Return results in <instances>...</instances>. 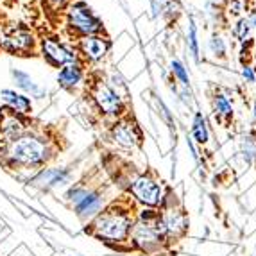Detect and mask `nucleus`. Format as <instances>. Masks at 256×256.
<instances>
[{
	"label": "nucleus",
	"instance_id": "24",
	"mask_svg": "<svg viewBox=\"0 0 256 256\" xmlns=\"http://www.w3.org/2000/svg\"><path fill=\"white\" fill-rule=\"evenodd\" d=\"M240 74H242L244 81L246 82H254L256 81V68H252L251 64H242Z\"/></svg>",
	"mask_w": 256,
	"mask_h": 256
},
{
	"label": "nucleus",
	"instance_id": "2",
	"mask_svg": "<svg viewBox=\"0 0 256 256\" xmlns=\"http://www.w3.org/2000/svg\"><path fill=\"white\" fill-rule=\"evenodd\" d=\"M54 142L40 131H29L11 142L0 144V163L11 170H40L54 158Z\"/></svg>",
	"mask_w": 256,
	"mask_h": 256
},
{
	"label": "nucleus",
	"instance_id": "25",
	"mask_svg": "<svg viewBox=\"0 0 256 256\" xmlns=\"http://www.w3.org/2000/svg\"><path fill=\"white\" fill-rule=\"evenodd\" d=\"M45 2L54 9H64L70 2H72V0H45Z\"/></svg>",
	"mask_w": 256,
	"mask_h": 256
},
{
	"label": "nucleus",
	"instance_id": "6",
	"mask_svg": "<svg viewBox=\"0 0 256 256\" xmlns=\"http://www.w3.org/2000/svg\"><path fill=\"white\" fill-rule=\"evenodd\" d=\"M38 47L34 32L26 26H11L0 30V50L14 56H30Z\"/></svg>",
	"mask_w": 256,
	"mask_h": 256
},
{
	"label": "nucleus",
	"instance_id": "17",
	"mask_svg": "<svg viewBox=\"0 0 256 256\" xmlns=\"http://www.w3.org/2000/svg\"><path fill=\"white\" fill-rule=\"evenodd\" d=\"M192 140H196L199 146H204L210 140V131L208 124H206V118L201 111H196L192 120Z\"/></svg>",
	"mask_w": 256,
	"mask_h": 256
},
{
	"label": "nucleus",
	"instance_id": "1",
	"mask_svg": "<svg viewBox=\"0 0 256 256\" xmlns=\"http://www.w3.org/2000/svg\"><path fill=\"white\" fill-rule=\"evenodd\" d=\"M136 201L129 196L116 197L104 206L84 228L86 235L94 236L111 248L118 249L131 236V231L138 220Z\"/></svg>",
	"mask_w": 256,
	"mask_h": 256
},
{
	"label": "nucleus",
	"instance_id": "21",
	"mask_svg": "<svg viewBox=\"0 0 256 256\" xmlns=\"http://www.w3.org/2000/svg\"><path fill=\"white\" fill-rule=\"evenodd\" d=\"M170 72L174 76V79L180 82L184 88H190V76H188V70L180 60H172L170 61Z\"/></svg>",
	"mask_w": 256,
	"mask_h": 256
},
{
	"label": "nucleus",
	"instance_id": "22",
	"mask_svg": "<svg viewBox=\"0 0 256 256\" xmlns=\"http://www.w3.org/2000/svg\"><path fill=\"white\" fill-rule=\"evenodd\" d=\"M208 48H210V52L217 58V60H226L228 45H226V42H224V38H222L220 34H214L212 38L208 40Z\"/></svg>",
	"mask_w": 256,
	"mask_h": 256
},
{
	"label": "nucleus",
	"instance_id": "15",
	"mask_svg": "<svg viewBox=\"0 0 256 256\" xmlns=\"http://www.w3.org/2000/svg\"><path fill=\"white\" fill-rule=\"evenodd\" d=\"M11 77H13V82L22 94H26L30 98H43L47 97V90L40 86L38 82L30 77V74L24 72L20 68H11Z\"/></svg>",
	"mask_w": 256,
	"mask_h": 256
},
{
	"label": "nucleus",
	"instance_id": "19",
	"mask_svg": "<svg viewBox=\"0 0 256 256\" xmlns=\"http://www.w3.org/2000/svg\"><path fill=\"white\" fill-rule=\"evenodd\" d=\"M186 43H188V50H190V56L194 58V61H199V54H201V48H199V29H197V24L194 18H190V22H188Z\"/></svg>",
	"mask_w": 256,
	"mask_h": 256
},
{
	"label": "nucleus",
	"instance_id": "4",
	"mask_svg": "<svg viewBox=\"0 0 256 256\" xmlns=\"http://www.w3.org/2000/svg\"><path fill=\"white\" fill-rule=\"evenodd\" d=\"M64 26L76 40L92 34H102V20L84 0H74L64 8Z\"/></svg>",
	"mask_w": 256,
	"mask_h": 256
},
{
	"label": "nucleus",
	"instance_id": "8",
	"mask_svg": "<svg viewBox=\"0 0 256 256\" xmlns=\"http://www.w3.org/2000/svg\"><path fill=\"white\" fill-rule=\"evenodd\" d=\"M108 134H110V140L113 144H116L118 147H122V149L132 150L142 147V144H144V131H142L136 118L132 115H129V113L113 120Z\"/></svg>",
	"mask_w": 256,
	"mask_h": 256
},
{
	"label": "nucleus",
	"instance_id": "11",
	"mask_svg": "<svg viewBox=\"0 0 256 256\" xmlns=\"http://www.w3.org/2000/svg\"><path fill=\"white\" fill-rule=\"evenodd\" d=\"M29 118L16 115L13 111L2 108L0 110V144L11 142L29 131Z\"/></svg>",
	"mask_w": 256,
	"mask_h": 256
},
{
	"label": "nucleus",
	"instance_id": "29",
	"mask_svg": "<svg viewBox=\"0 0 256 256\" xmlns=\"http://www.w3.org/2000/svg\"><path fill=\"white\" fill-rule=\"evenodd\" d=\"M252 134H254V136H256V132H252Z\"/></svg>",
	"mask_w": 256,
	"mask_h": 256
},
{
	"label": "nucleus",
	"instance_id": "31",
	"mask_svg": "<svg viewBox=\"0 0 256 256\" xmlns=\"http://www.w3.org/2000/svg\"><path fill=\"white\" fill-rule=\"evenodd\" d=\"M254 256H256V254H254Z\"/></svg>",
	"mask_w": 256,
	"mask_h": 256
},
{
	"label": "nucleus",
	"instance_id": "28",
	"mask_svg": "<svg viewBox=\"0 0 256 256\" xmlns=\"http://www.w3.org/2000/svg\"><path fill=\"white\" fill-rule=\"evenodd\" d=\"M254 60H256V40H254Z\"/></svg>",
	"mask_w": 256,
	"mask_h": 256
},
{
	"label": "nucleus",
	"instance_id": "12",
	"mask_svg": "<svg viewBox=\"0 0 256 256\" xmlns=\"http://www.w3.org/2000/svg\"><path fill=\"white\" fill-rule=\"evenodd\" d=\"M104 206H106V192H104L102 188H95L79 204L74 206V212H76V215L82 222H90Z\"/></svg>",
	"mask_w": 256,
	"mask_h": 256
},
{
	"label": "nucleus",
	"instance_id": "5",
	"mask_svg": "<svg viewBox=\"0 0 256 256\" xmlns=\"http://www.w3.org/2000/svg\"><path fill=\"white\" fill-rule=\"evenodd\" d=\"M128 194L132 196V199L147 208H160L165 197L162 181L152 174V172H144L132 178L131 183L128 184Z\"/></svg>",
	"mask_w": 256,
	"mask_h": 256
},
{
	"label": "nucleus",
	"instance_id": "23",
	"mask_svg": "<svg viewBox=\"0 0 256 256\" xmlns=\"http://www.w3.org/2000/svg\"><path fill=\"white\" fill-rule=\"evenodd\" d=\"M251 30H252V27H251V24H249V20L246 16H242V18H238L236 24L233 26V36H235L240 43H244L249 38Z\"/></svg>",
	"mask_w": 256,
	"mask_h": 256
},
{
	"label": "nucleus",
	"instance_id": "30",
	"mask_svg": "<svg viewBox=\"0 0 256 256\" xmlns=\"http://www.w3.org/2000/svg\"><path fill=\"white\" fill-rule=\"evenodd\" d=\"M0 2H2V0H0Z\"/></svg>",
	"mask_w": 256,
	"mask_h": 256
},
{
	"label": "nucleus",
	"instance_id": "16",
	"mask_svg": "<svg viewBox=\"0 0 256 256\" xmlns=\"http://www.w3.org/2000/svg\"><path fill=\"white\" fill-rule=\"evenodd\" d=\"M212 111H214L217 122L222 126L230 124L231 120H233V113H235L233 111V104L228 98V95L220 94V92L214 94V97H212Z\"/></svg>",
	"mask_w": 256,
	"mask_h": 256
},
{
	"label": "nucleus",
	"instance_id": "27",
	"mask_svg": "<svg viewBox=\"0 0 256 256\" xmlns=\"http://www.w3.org/2000/svg\"><path fill=\"white\" fill-rule=\"evenodd\" d=\"M252 116H254V120H256V102L252 104Z\"/></svg>",
	"mask_w": 256,
	"mask_h": 256
},
{
	"label": "nucleus",
	"instance_id": "18",
	"mask_svg": "<svg viewBox=\"0 0 256 256\" xmlns=\"http://www.w3.org/2000/svg\"><path fill=\"white\" fill-rule=\"evenodd\" d=\"M97 186H92V184H84V181H81V183H74L72 186L68 188V192L64 194V201L68 202L70 206H76L79 204V202L84 199L88 194L92 192V190H95Z\"/></svg>",
	"mask_w": 256,
	"mask_h": 256
},
{
	"label": "nucleus",
	"instance_id": "7",
	"mask_svg": "<svg viewBox=\"0 0 256 256\" xmlns=\"http://www.w3.org/2000/svg\"><path fill=\"white\" fill-rule=\"evenodd\" d=\"M38 48L43 60L54 68H61L64 64L79 61V54H77L76 47L63 42L60 36H43V38H40Z\"/></svg>",
	"mask_w": 256,
	"mask_h": 256
},
{
	"label": "nucleus",
	"instance_id": "3",
	"mask_svg": "<svg viewBox=\"0 0 256 256\" xmlns=\"http://www.w3.org/2000/svg\"><path fill=\"white\" fill-rule=\"evenodd\" d=\"M86 92L97 113L104 118L116 120L128 113L126 97H122L100 74H94L90 79H86Z\"/></svg>",
	"mask_w": 256,
	"mask_h": 256
},
{
	"label": "nucleus",
	"instance_id": "13",
	"mask_svg": "<svg viewBox=\"0 0 256 256\" xmlns=\"http://www.w3.org/2000/svg\"><path fill=\"white\" fill-rule=\"evenodd\" d=\"M0 98H2L6 110L13 111L16 115L29 116L32 113V98L27 97L22 92H16L13 88H2L0 90Z\"/></svg>",
	"mask_w": 256,
	"mask_h": 256
},
{
	"label": "nucleus",
	"instance_id": "20",
	"mask_svg": "<svg viewBox=\"0 0 256 256\" xmlns=\"http://www.w3.org/2000/svg\"><path fill=\"white\" fill-rule=\"evenodd\" d=\"M240 154L246 163H256V136L254 134H244L240 138Z\"/></svg>",
	"mask_w": 256,
	"mask_h": 256
},
{
	"label": "nucleus",
	"instance_id": "9",
	"mask_svg": "<svg viewBox=\"0 0 256 256\" xmlns=\"http://www.w3.org/2000/svg\"><path fill=\"white\" fill-rule=\"evenodd\" d=\"M76 50L82 63L95 64L102 61L111 50V40L104 34H92L79 38L76 43Z\"/></svg>",
	"mask_w": 256,
	"mask_h": 256
},
{
	"label": "nucleus",
	"instance_id": "26",
	"mask_svg": "<svg viewBox=\"0 0 256 256\" xmlns=\"http://www.w3.org/2000/svg\"><path fill=\"white\" fill-rule=\"evenodd\" d=\"M248 20H249V24H251V27L256 30V8L252 9L251 13H249V16H248Z\"/></svg>",
	"mask_w": 256,
	"mask_h": 256
},
{
	"label": "nucleus",
	"instance_id": "14",
	"mask_svg": "<svg viewBox=\"0 0 256 256\" xmlns=\"http://www.w3.org/2000/svg\"><path fill=\"white\" fill-rule=\"evenodd\" d=\"M86 77V64L81 60L76 63L64 64L58 72V84L66 92L77 90V86L84 81Z\"/></svg>",
	"mask_w": 256,
	"mask_h": 256
},
{
	"label": "nucleus",
	"instance_id": "10",
	"mask_svg": "<svg viewBox=\"0 0 256 256\" xmlns=\"http://www.w3.org/2000/svg\"><path fill=\"white\" fill-rule=\"evenodd\" d=\"M72 178L74 172L68 166H43L30 176L27 183L40 190H56V188H63L72 183Z\"/></svg>",
	"mask_w": 256,
	"mask_h": 256
}]
</instances>
